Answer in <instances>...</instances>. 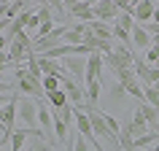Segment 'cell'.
<instances>
[{
  "instance_id": "6",
  "label": "cell",
  "mask_w": 159,
  "mask_h": 151,
  "mask_svg": "<svg viewBox=\"0 0 159 151\" xmlns=\"http://www.w3.org/2000/svg\"><path fill=\"white\" fill-rule=\"evenodd\" d=\"M159 8V3H151V0H140L138 6H135V22L138 25H148L154 22V11Z\"/></svg>"
},
{
  "instance_id": "11",
  "label": "cell",
  "mask_w": 159,
  "mask_h": 151,
  "mask_svg": "<svg viewBox=\"0 0 159 151\" xmlns=\"http://www.w3.org/2000/svg\"><path fill=\"white\" fill-rule=\"evenodd\" d=\"M27 138H30L27 127H16V132L11 138V151H25L27 149Z\"/></svg>"
},
{
  "instance_id": "7",
  "label": "cell",
  "mask_w": 159,
  "mask_h": 151,
  "mask_svg": "<svg viewBox=\"0 0 159 151\" xmlns=\"http://www.w3.org/2000/svg\"><path fill=\"white\" fill-rule=\"evenodd\" d=\"M132 46H138L140 51H148L151 46H154V38H151V33H148L143 25H138V27L132 30Z\"/></svg>"
},
{
  "instance_id": "15",
  "label": "cell",
  "mask_w": 159,
  "mask_h": 151,
  "mask_svg": "<svg viewBox=\"0 0 159 151\" xmlns=\"http://www.w3.org/2000/svg\"><path fill=\"white\" fill-rule=\"evenodd\" d=\"M116 25L121 27V30H127V33H132L135 27H138V22H135V16H132V14H119Z\"/></svg>"
},
{
  "instance_id": "3",
  "label": "cell",
  "mask_w": 159,
  "mask_h": 151,
  "mask_svg": "<svg viewBox=\"0 0 159 151\" xmlns=\"http://www.w3.org/2000/svg\"><path fill=\"white\" fill-rule=\"evenodd\" d=\"M62 67L70 78H75L81 86H86V57H67L62 59Z\"/></svg>"
},
{
  "instance_id": "12",
  "label": "cell",
  "mask_w": 159,
  "mask_h": 151,
  "mask_svg": "<svg viewBox=\"0 0 159 151\" xmlns=\"http://www.w3.org/2000/svg\"><path fill=\"white\" fill-rule=\"evenodd\" d=\"M119 146H121V151H135V135L129 130V124H124V130L119 135Z\"/></svg>"
},
{
  "instance_id": "19",
  "label": "cell",
  "mask_w": 159,
  "mask_h": 151,
  "mask_svg": "<svg viewBox=\"0 0 159 151\" xmlns=\"http://www.w3.org/2000/svg\"><path fill=\"white\" fill-rule=\"evenodd\" d=\"M154 22H157V25H159V8L154 11Z\"/></svg>"
},
{
  "instance_id": "1",
  "label": "cell",
  "mask_w": 159,
  "mask_h": 151,
  "mask_svg": "<svg viewBox=\"0 0 159 151\" xmlns=\"http://www.w3.org/2000/svg\"><path fill=\"white\" fill-rule=\"evenodd\" d=\"M14 81H16V92L27 94V97H33V100H38V103L46 100V89H43V84L38 81V78L30 76L27 65L25 67H14Z\"/></svg>"
},
{
  "instance_id": "18",
  "label": "cell",
  "mask_w": 159,
  "mask_h": 151,
  "mask_svg": "<svg viewBox=\"0 0 159 151\" xmlns=\"http://www.w3.org/2000/svg\"><path fill=\"white\" fill-rule=\"evenodd\" d=\"M33 149H35V151H54L49 143H41V140H35V143H33Z\"/></svg>"
},
{
  "instance_id": "5",
  "label": "cell",
  "mask_w": 159,
  "mask_h": 151,
  "mask_svg": "<svg viewBox=\"0 0 159 151\" xmlns=\"http://www.w3.org/2000/svg\"><path fill=\"white\" fill-rule=\"evenodd\" d=\"M102 67H105V59H102V54H89L86 57V84H92V81H102Z\"/></svg>"
},
{
  "instance_id": "13",
  "label": "cell",
  "mask_w": 159,
  "mask_h": 151,
  "mask_svg": "<svg viewBox=\"0 0 159 151\" xmlns=\"http://www.w3.org/2000/svg\"><path fill=\"white\" fill-rule=\"evenodd\" d=\"M102 81H92V84H86V103L89 105H97V97H100V92H102Z\"/></svg>"
},
{
  "instance_id": "16",
  "label": "cell",
  "mask_w": 159,
  "mask_h": 151,
  "mask_svg": "<svg viewBox=\"0 0 159 151\" xmlns=\"http://www.w3.org/2000/svg\"><path fill=\"white\" fill-rule=\"evenodd\" d=\"M146 62H148L151 67H157V65H159V46H157V43H154V46L146 51Z\"/></svg>"
},
{
  "instance_id": "14",
  "label": "cell",
  "mask_w": 159,
  "mask_h": 151,
  "mask_svg": "<svg viewBox=\"0 0 159 151\" xmlns=\"http://www.w3.org/2000/svg\"><path fill=\"white\" fill-rule=\"evenodd\" d=\"M108 94H111V100H113V103H119V105H121V100H124V94H127V86L119 84V81H113V84H111V89H108Z\"/></svg>"
},
{
  "instance_id": "10",
  "label": "cell",
  "mask_w": 159,
  "mask_h": 151,
  "mask_svg": "<svg viewBox=\"0 0 159 151\" xmlns=\"http://www.w3.org/2000/svg\"><path fill=\"white\" fill-rule=\"evenodd\" d=\"M46 103L51 105V111H62L65 105H70V97H67V92H65V89H59V92L46 94Z\"/></svg>"
},
{
  "instance_id": "8",
  "label": "cell",
  "mask_w": 159,
  "mask_h": 151,
  "mask_svg": "<svg viewBox=\"0 0 159 151\" xmlns=\"http://www.w3.org/2000/svg\"><path fill=\"white\" fill-rule=\"evenodd\" d=\"M138 108L143 111V116H146V121H148L151 132H159V108H154V105H148V103H138Z\"/></svg>"
},
{
  "instance_id": "2",
  "label": "cell",
  "mask_w": 159,
  "mask_h": 151,
  "mask_svg": "<svg viewBox=\"0 0 159 151\" xmlns=\"http://www.w3.org/2000/svg\"><path fill=\"white\" fill-rule=\"evenodd\" d=\"M65 11L70 14V22H81V25H92L94 19V8L92 3H86V0H78V3H67Z\"/></svg>"
},
{
  "instance_id": "4",
  "label": "cell",
  "mask_w": 159,
  "mask_h": 151,
  "mask_svg": "<svg viewBox=\"0 0 159 151\" xmlns=\"http://www.w3.org/2000/svg\"><path fill=\"white\" fill-rule=\"evenodd\" d=\"M92 8H94V16L100 19V22H116L119 19V14H121V11H119V6L116 3H111V0H100V3H92Z\"/></svg>"
},
{
  "instance_id": "17",
  "label": "cell",
  "mask_w": 159,
  "mask_h": 151,
  "mask_svg": "<svg viewBox=\"0 0 159 151\" xmlns=\"http://www.w3.org/2000/svg\"><path fill=\"white\" fill-rule=\"evenodd\" d=\"M73 151H89V143L78 135V138H75V143H73Z\"/></svg>"
},
{
  "instance_id": "9",
  "label": "cell",
  "mask_w": 159,
  "mask_h": 151,
  "mask_svg": "<svg viewBox=\"0 0 159 151\" xmlns=\"http://www.w3.org/2000/svg\"><path fill=\"white\" fill-rule=\"evenodd\" d=\"M89 30H92L97 38H102V41H116V38H113V27H111L108 22H100V19H94L92 25H89Z\"/></svg>"
}]
</instances>
